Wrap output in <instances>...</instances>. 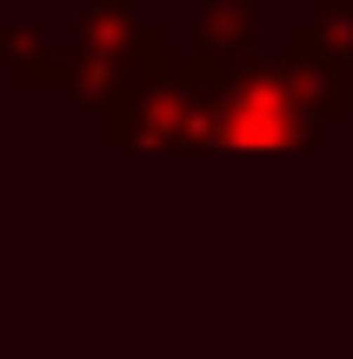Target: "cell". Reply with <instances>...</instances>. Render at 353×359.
<instances>
[{
    "label": "cell",
    "instance_id": "obj_1",
    "mask_svg": "<svg viewBox=\"0 0 353 359\" xmlns=\"http://www.w3.org/2000/svg\"><path fill=\"white\" fill-rule=\"evenodd\" d=\"M320 114L307 107L293 67H227L220 100H213V147H314Z\"/></svg>",
    "mask_w": 353,
    "mask_h": 359
},
{
    "label": "cell",
    "instance_id": "obj_2",
    "mask_svg": "<svg viewBox=\"0 0 353 359\" xmlns=\"http://www.w3.org/2000/svg\"><path fill=\"white\" fill-rule=\"evenodd\" d=\"M74 53H100V60H120V67H154L167 60V34L147 20H133V0H93L74 27Z\"/></svg>",
    "mask_w": 353,
    "mask_h": 359
},
{
    "label": "cell",
    "instance_id": "obj_3",
    "mask_svg": "<svg viewBox=\"0 0 353 359\" xmlns=\"http://www.w3.org/2000/svg\"><path fill=\"white\" fill-rule=\"evenodd\" d=\"M253 20H260L253 0H207V7H200V40H207V53H247Z\"/></svg>",
    "mask_w": 353,
    "mask_h": 359
},
{
    "label": "cell",
    "instance_id": "obj_4",
    "mask_svg": "<svg viewBox=\"0 0 353 359\" xmlns=\"http://www.w3.org/2000/svg\"><path fill=\"white\" fill-rule=\"evenodd\" d=\"M314 34L327 40L333 53H347V60H353V7H347V0H327V7H320Z\"/></svg>",
    "mask_w": 353,
    "mask_h": 359
}]
</instances>
